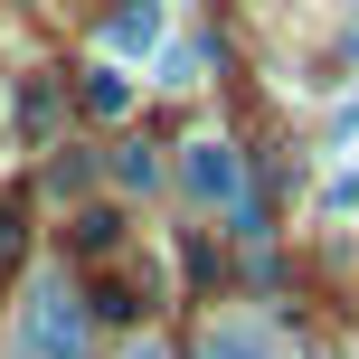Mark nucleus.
Returning a JSON list of instances; mask_svg holds the SVG:
<instances>
[{"label":"nucleus","mask_w":359,"mask_h":359,"mask_svg":"<svg viewBox=\"0 0 359 359\" xmlns=\"http://www.w3.org/2000/svg\"><path fill=\"white\" fill-rule=\"evenodd\" d=\"M19 350L29 359H86V303H76V284H38L29 293V322H19Z\"/></svg>","instance_id":"nucleus-1"},{"label":"nucleus","mask_w":359,"mask_h":359,"mask_svg":"<svg viewBox=\"0 0 359 359\" xmlns=\"http://www.w3.org/2000/svg\"><path fill=\"white\" fill-rule=\"evenodd\" d=\"M180 180H189L198 198H227V208L246 198V180H236V151H227V142H198L189 161H180Z\"/></svg>","instance_id":"nucleus-2"},{"label":"nucleus","mask_w":359,"mask_h":359,"mask_svg":"<svg viewBox=\"0 0 359 359\" xmlns=\"http://www.w3.org/2000/svg\"><path fill=\"white\" fill-rule=\"evenodd\" d=\"M151 38H161V10L151 0H123L114 10V48H151Z\"/></svg>","instance_id":"nucleus-3"},{"label":"nucleus","mask_w":359,"mask_h":359,"mask_svg":"<svg viewBox=\"0 0 359 359\" xmlns=\"http://www.w3.org/2000/svg\"><path fill=\"white\" fill-rule=\"evenodd\" d=\"M114 246H123V217H114V208H86V217H76V255H114Z\"/></svg>","instance_id":"nucleus-4"},{"label":"nucleus","mask_w":359,"mask_h":359,"mask_svg":"<svg viewBox=\"0 0 359 359\" xmlns=\"http://www.w3.org/2000/svg\"><path fill=\"white\" fill-rule=\"evenodd\" d=\"M198 359H265V341H255V331H208Z\"/></svg>","instance_id":"nucleus-5"},{"label":"nucleus","mask_w":359,"mask_h":359,"mask_svg":"<svg viewBox=\"0 0 359 359\" xmlns=\"http://www.w3.org/2000/svg\"><path fill=\"white\" fill-rule=\"evenodd\" d=\"M123 104H133L123 76H86V114H123Z\"/></svg>","instance_id":"nucleus-6"},{"label":"nucleus","mask_w":359,"mask_h":359,"mask_svg":"<svg viewBox=\"0 0 359 359\" xmlns=\"http://www.w3.org/2000/svg\"><path fill=\"white\" fill-rule=\"evenodd\" d=\"M19 123L48 133V123H57V95H48V86H29V95H19Z\"/></svg>","instance_id":"nucleus-7"},{"label":"nucleus","mask_w":359,"mask_h":359,"mask_svg":"<svg viewBox=\"0 0 359 359\" xmlns=\"http://www.w3.org/2000/svg\"><path fill=\"white\" fill-rule=\"evenodd\" d=\"M19 246H29V227H19V217H10V208H0V274H10V265H19Z\"/></svg>","instance_id":"nucleus-8"},{"label":"nucleus","mask_w":359,"mask_h":359,"mask_svg":"<svg viewBox=\"0 0 359 359\" xmlns=\"http://www.w3.org/2000/svg\"><path fill=\"white\" fill-rule=\"evenodd\" d=\"M142 359H151V350H142Z\"/></svg>","instance_id":"nucleus-9"}]
</instances>
